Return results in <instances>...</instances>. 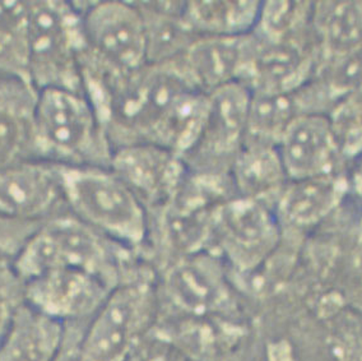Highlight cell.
<instances>
[{"mask_svg":"<svg viewBox=\"0 0 362 361\" xmlns=\"http://www.w3.org/2000/svg\"><path fill=\"white\" fill-rule=\"evenodd\" d=\"M281 222L274 206L235 195L214 211L211 240L216 254L240 271H252L279 241Z\"/></svg>","mask_w":362,"mask_h":361,"instance_id":"obj_7","label":"cell"},{"mask_svg":"<svg viewBox=\"0 0 362 361\" xmlns=\"http://www.w3.org/2000/svg\"><path fill=\"white\" fill-rule=\"evenodd\" d=\"M314 3H262L258 23L252 33L267 41H315L313 33Z\"/></svg>","mask_w":362,"mask_h":361,"instance_id":"obj_23","label":"cell"},{"mask_svg":"<svg viewBox=\"0 0 362 361\" xmlns=\"http://www.w3.org/2000/svg\"><path fill=\"white\" fill-rule=\"evenodd\" d=\"M132 361H190L180 350L171 345H153L146 350L141 346Z\"/></svg>","mask_w":362,"mask_h":361,"instance_id":"obj_26","label":"cell"},{"mask_svg":"<svg viewBox=\"0 0 362 361\" xmlns=\"http://www.w3.org/2000/svg\"><path fill=\"white\" fill-rule=\"evenodd\" d=\"M83 50L81 9L62 1L27 3L22 68L36 90L83 91Z\"/></svg>","mask_w":362,"mask_h":361,"instance_id":"obj_4","label":"cell"},{"mask_svg":"<svg viewBox=\"0 0 362 361\" xmlns=\"http://www.w3.org/2000/svg\"><path fill=\"white\" fill-rule=\"evenodd\" d=\"M230 179L238 197L263 200L274 206L288 183L277 146L245 141L235 156Z\"/></svg>","mask_w":362,"mask_h":361,"instance_id":"obj_19","label":"cell"},{"mask_svg":"<svg viewBox=\"0 0 362 361\" xmlns=\"http://www.w3.org/2000/svg\"><path fill=\"white\" fill-rule=\"evenodd\" d=\"M304 114L309 113L301 88L285 93L252 92L245 141L277 146L292 122Z\"/></svg>","mask_w":362,"mask_h":361,"instance_id":"obj_22","label":"cell"},{"mask_svg":"<svg viewBox=\"0 0 362 361\" xmlns=\"http://www.w3.org/2000/svg\"><path fill=\"white\" fill-rule=\"evenodd\" d=\"M252 52V33L240 38H197L173 63L195 88L209 95L228 84H244Z\"/></svg>","mask_w":362,"mask_h":361,"instance_id":"obj_15","label":"cell"},{"mask_svg":"<svg viewBox=\"0 0 362 361\" xmlns=\"http://www.w3.org/2000/svg\"><path fill=\"white\" fill-rule=\"evenodd\" d=\"M11 230L16 231V226L11 222L0 219V249L1 251H6L13 243L14 235L11 234Z\"/></svg>","mask_w":362,"mask_h":361,"instance_id":"obj_29","label":"cell"},{"mask_svg":"<svg viewBox=\"0 0 362 361\" xmlns=\"http://www.w3.org/2000/svg\"><path fill=\"white\" fill-rule=\"evenodd\" d=\"M63 200L59 165L30 159L0 171V219L40 226Z\"/></svg>","mask_w":362,"mask_h":361,"instance_id":"obj_10","label":"cell"},{"mask_svg":"<svg viewBox=\"0 0 362 361\" xmlns=\"http://www.w3.org/2000/svg\"><path fill=\"white\" fill-rule=\"evenodd\" d=\"M349 176V189H352L362 200V154L351 161Z\"/></svg>","mask_w":362,"mask_h":361,"instance_id":"obj_28","label":"cell"},{"mask_svg":"<svg viewBox=\"0 0 362 361\" xmlns=\"http://www.w3.org/2000/svg\"><path fill=\"white\" fill-rule=\"evenodd\" d=\"M155 284L125 277L86 322L78 341L79 361H132L156 311Z\"/></svg>","mask_w":362,"mask_h":361,"instance_id":"obj_5","label":"cell"},{"mask_svg":"<svg viewBox=\"0 0 362 361\" xmlns=\"http://www.w3.org/2000/svg\"><path fill=\"white\" fill-rule=\"evenodd\" d=\"M162 286L175 306L195 316L217 313L230 299L223 260L207 249L179 257L165 272Z\"/></svg>","mask_w":362,"mask_h":361,"instance_id":"obj_13","label":"cell"},{"mask_svg":"<svg viewBox=\"0 0 362 361\" xmlns=\"http://www.w3.org/2000/svg\"><path fill=\"white\" fill-rule=\"evenodd\" d=\"M260 1H188L184 20L198 38H240L258 23Z\"/></svg>","mask_w":362,"mask_h":361,"instance_id":"obj_21","label":"cell"},{"mask_svg":"<svg viewBox=\"0 0 362 361\" xmlns=\"http://www.w3.org/2000/svg\"><path fill=\"white\" fill-rule=\"evenodd\" d=\"M252 90L236 82L208 95L204 125L194 149L184 157L198 174L230 175L235 156L245 142Z\"/></svg>","mask_w":362,"mask_h":361,"instance_id":"obj_8","label":"cell"},{"mask_svg":"<svg viewBox=\"0 0 362 361\" xmlns=\"http://www.w3.org/2000/svg\"><path fill=\"white\" fill-rule=\"evenodd\" d=\"M313 33L319 63L362 44V1L314 3Z\"/></svg>","mask_w":362,"mask_h":361,"instance_id":"obj_20","label":"cell"},{"mask_svg":"<svg viewBox=\"0 0 362 361\" xmlns=\"http://www.w3.org/2000/svg\"><path fill=\"white\" fill-rule=\"evenodd\" d=\"M33 159L62 166L110 168L114 149L83 91H39L33 114Z\"/></svg>","mask_w":362,"mask_h":361,"instance_id":"obj_1","label":"cell"},{"mask_svg":"<svg viewBox=\"0 0 362 361\" xmlns=\"http://www.w3.org/2000/svg\"><path fill=\"white\" fill-rule=\"evenodd\" d=\"M123 248L68 214L46 219L26 239L11 265L21 284L54 270L88 272L117 287L125 278Z\"/></svg>","mask_w":362,"mask_h":361,"instance_id":"obj_2","label":"cell"},{"mask_svg":"<svg viewBox=\"0 0 362 361\" xmlns=\"http://www.w3.org/2000/svg\"><path fill=\"white\" fill-rule=\"evenodd\" d=\"M65 206L71 216L127 252L149 236L147 207L110 168L59 165Z\"/></svg>","mask_w":362,"mask_h":361,"instance_id":"obj_3","label":"cell"},{"mask_svg":"<svg viewBox=\"0 0 362 361\" xmlns=\"http://www.w3.org/2000/svg\"><path fill=\"white\" fill-rule=\"evenodd\" d=\"M23 302L22 284L14 275L12 265L0 270V341L12 322L14 311Z\"/></svg>","mask_w":362,"mask_h":361,"instance_id":"obj_25","label":"cell"},{"mask_svg":"<svg viewBox=\"0 0 362 361\" xmlns=\"http://www.w3.org/2000/svg\"><path fill=\"white\" fill-rule=\"evenodd\" d=\"M279 156L290 180L344 171V159L327 114L296 118L279 139Z\"/></svg>","mask_w":362,"mask_h":361,"instance_id":"obj_14","label":"cell"},{"mask_svg":"<svg viewBox=\"0 0 362 361\" xmlns=\"http://www.w3.org/2000/svg\"><path fill=\"white\" fill-rule=\"evenodd\" d=\"M39 91L21 71H0V171L33 159V114Z\"/></svg>","mask_w":362,"mask_h":361,"instance_id":"obj_16","label":"cell"},{"mask_svg":"<svg viewBox=\"0 0 362 361\" xmlns=\"http://www.w3.org/2000/svg\"><path fill=\"white\" fill-rule=\"evenodd\" d=\"M81 69L124 74L148 64L147 28L136 3L103 1L81 9Z\"/></svg>","mask_w":362,"mask_h":361,"instance_id":"obj_6","label":"cell"},{"mask_svg":"<svg viewBox=\"0 0 362 361\" xmlns=\"http://www.w3.org/2000/svg\"><path fill=\"white\" fill-rule=\"evenodd\" d=\"M349 190L347 173L288 180L274 203L279 222L310 227L325 219Z\"/></svg>","mask_w":362,"mask_h":361,"instance_id":"obj_18","label":"cell"},{"mask_svg":"<svg viewBox=\"0 0 362 361\" xmlns=\"http://www.w3.org/2000/svg\"><path fill=\"white\" fill-rule=\"evenodd\" d=\"M11 262H12V258L0 249V270L7 265H11Z\"/></svg>","mask_w":362,"mask_h":361,"instance_id":"obj_30","label":"cell"},{"mask_svg":"<svg viewBox=\"0 0 362 361\" xmlns=\"http://www.w3.org/2000/svg\"><path fill=\"white\" fill-rule=\"evenodd\" d=\"M346 161L362 154V84L339 98L328 114Z\"/></svg>","mask_w":362,"mask_h":361,"instance_id":"obj_24","label":"cell"},{"mask_svg":"<svg viewBox=\"0 0 362 361\" xmlns=\"http://www.w3.org/2000/svg\"><path fill=\"white\" fill-rule=\"evenodd\" d=\"M112 287L105 280L79 270H54L22 284L23 302L64 324L88 322Z\"/></svg>","mask_w":362,"mask_h":361,"instance_id":"obj_9","label":"cell"},{"mask_svg":"<svg viewBox=\"0 0 362 361\" xmlns=\"http://www.w3.org/2000/svg\"><path fill=\"white\" fill-rule=\"evenodd\" d=\"M83 327L84 326H81V323L68 324V333H66L64 348L62 350L57 361H79L78 341H79V336H81Z\"/></svg>","mask_w":362,"mask_h":361,"instance_id":"obj_27","label":"cell"},{"mask_svg":"<svg viewBox=\"0 0 362 361\" xmlns=\"http://www.w3.org/2000/svg\"><path fill=\"white\" fill-rule=\"evenodd\" d=\"M68 326L22 302L0 341V361H57Z\"/></svg>","mask_w":362,"mask_h":361,"instance_id":"obj_17","label":"cell"},{"mask_svg":"<svg viewBox=\"0 0 362 361\" xmlns=\"http://www.w3.org/2000/svg\"><path fill=\"white\" fill-rule=\"evenodd\" d=\"M317 65L315 41H267L252 33V58L244 84L252 92H293L310 82Z\"/></svg>","mask_w":362,"mask_h":361,"instance_id":"obj_12","label":"cell"},{"mask_svg":"<svg viewBox=\"0 0 362 361\" xmlns=\"http://www.w3.org/2000/svg\"><path fill=\"white\" fill-rule=\"evenodd\" d=\"M110 168L146 207L166 206L189 174L181 156L155 143L117 147L114 149Z\"/></svg>","mask_w":362,"mask_h":361,"instance_id":"obj_11","label":"cell"}]
</instances>
